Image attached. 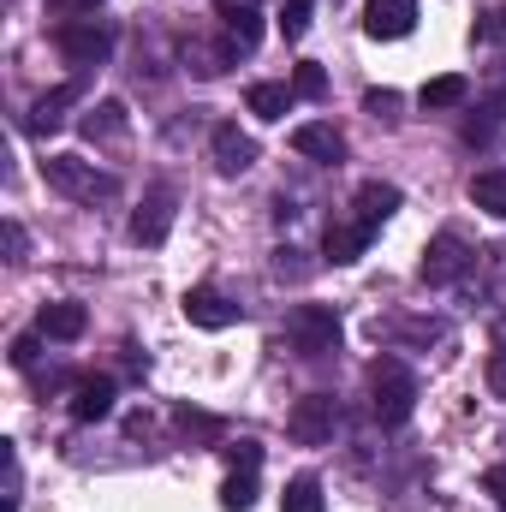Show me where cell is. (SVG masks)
I'll return each mask as SVG.
<instances>
[{
  "label": "cell",
  "mask_w": 506,
  "mask_h": 512,
  "mask_svg": "<svg viewBox=\"0 0 506 512\" xmlns=\"http://www.w3.org/2000/svg\"><path fill=\"white\" fill-rule=\"evenodd\" d=\"M42 179H48L60 197H78V203L120 197V179H114V173H96V161H84V155H48V161H42Z\"/></svg>",
  "instance_id": "cell-1"
},
{
  "label": "cell",
  "mask_w": 506,
  "mask_h": 512,
  "mask_svg": "<svg viewBox=\"0 0 506 512\" xmlns=\"http://www.w3.org/2000/svg\"><path fill=\"white\" fill-rule=\"evenodd\" d=\"M370 393H376V417L387 429H399V423L417 411V376H411L399 358H376V364H370Z\"/></svg>",
  "instance_id": "cell-2"
},
{
  "label": "cell",
  "mask_w": 506,
  "mask_h": 512,
  "mask_svg": "<svg viewBox=\"0 0 506 512\" xmlns=\"http://www.w3.org/2000/svg\"><path fill=\"white\" fill-rule=\"evenodd\" d=\"M286 346H292L298 358L334 352V346H340V316H334L328 304H292V310H286Z\"/></svg>",
  "instance_id": "cell-3"
},
{
  "label": "cell",
  "mask_w": 506,
  "mask_h": 512,
  "mask_svg": "<svg viewBox=\"0 0 506 512\" xmlns=\"http://www.w3.org/2000/svg\"><path fill=\"white\" fill-rule=\"evenodd\" d=\"M334 423H340V405H334L328 393H304V399L286 411V435H292L298 447H322V441H334Z\"/></svg>",
  "instance_id": "cell-4"
},
{
  "label": "cell",
  "mask_w": 506,
  "mask_h": 512,
  "mask_svg": "<svg viewBox=\"0 0 506 512\" xmlns=\"http://www.w3.org/2000/svg\"><path fill=\"white\" fill-rule=\"evenodd\" d=\"M54 48H60L72 66H102V60L114 54V36H108L96 18H66V24L54 30Z\"/></svg>",
  "instance_id": "cell-5"
},
{
  "label": "cell",
  "mask_w": 506,
  "mask_h": 512,
  "mask_svg": "<svg viewBox=\"0 0 506 512\" xmlns=\"http://www.w3.org/2000/svg\"><path fill=\"white\" fill-rule=\"evenodd\" d=\"M465 262H471V256H465V239H459V233H435V239H429V251H423V268H417V274H423L429 286H453V280L465 274Z\"/></svg>",
  "instance_id": "cell-6"
},
{
  "label": "cell",
  "mask_w": 506,
  "mask_h": 512,
  "mask_svg": "<svg viewBox=\"0 0 506 512\" xmlns=\"http://www.w3.org/2000/svg\"><path fill=\"white\" fill-rule=\"evenodd\" d=\"M364 30L376 42H399L417 30V0H364Z\"/></svg>",
  "instance_id": "cell-7"
},
{
  "label": "cell",
  "mask_w": 506,
  "mask_h": 512,
  "mask_svg": "<svg viewBox=\"0 0 506 512\" xmlns=\"http://www.w3.org/2000/svg\"><path fill=\"white\" fill-rule=\"evenodd\" d=\"M185 322H191V328L221 334V328H233V322H239V304H227L215 286H191V292H185Z\"/></svg>",
  "instance_id": "cell-8"
},
{
  "label": "cell",
  "mask_w": 506,
  "mask_h": 512,
  "mask_svg": "<svg viewBox=\"0 0 506 512\" xmlns=\"http://www.w3.org/2000/svg\"><path fill=\"white\" fill-rule=\"evenodd\" d=\"M215 18H221L227 42H233L239 54H251L256 42H262V12H256V0H215Z\"/></svg>",
  "instance_id": "cell-9"
},
{
  "label": "cell",
  "mask_w": 506,
  "mask_h": 512,
  "mask_svg": "<svg viewBox=\"0 0 506 512\" xmlns=\"http://www.w3.org/2000/svg\"><path fill=\"white\" fill-rule=\"evenodd\" d=\"M167 233H173V191H149L137 203V215H131V239L137 245H161Z\"/></svg>",
  "instance_id": "cell-10"
},
{
  "label": "cell",
  "mask_w": 506,
  "mask_h": 512,
  "mask_svg": "<svg viewBox=\"0 0 506 512\" xmlns=\"http://www.w3.org/2000/svg\"><path fill=\"white\" fill-rule=\"evenodd\" d=\"M84 328H90V310H84L78 298L42 304V316H36V334H42V340H78Z\"/></svg>",
  "instance_id": "cell-11"
},
{
  "label": "cell",
  "mask_w": 506,
  "mask_h": 512,
  "mask_svg": "<svg viewBox=\"0 0 506 512\" xmlns=\"http://www.w3.org/2000/svg\"><path fill=\"white\" fill-rule=\"evenodd\" d=\"M209 149H215V167H221V173H245V167L256 161V137L239 131V126H215Z\"/></svg>",
  "instance_id": "cell-12"
},
{
  "label": "cell",
  "mask_w": 506,
  "mask_h": 512,
  "mask_svg": "<svg viewBox=\"0 0 506 512\" xmlns=\"http://www.w3.org/2000/svg\"><path fill=\"white\" fill-rule=\"evenodd\" d=\"M78 96H84V84H78V78H72V84H60V90H48V96H42V102L30 108V120H24V126L36 131V137L60 131V126H66V108H72Z\"/></svg>",
  "instance_id": "cell-13"
},
{
  "label": "cell",
  "mask_w": 506,
  "mask_h": 512,
  "mask_svg": "<svg viewBox=\"0 0 506 512\" xmlns=\"http://www.w3.org/2000/svg\"><path fill=\"white\" fill-rule=\"evenodd\" d=\"M292 149L310 155V161H340L346 155V137L328 126V120H310V126H292Z\"/></svg>",
  "instance_id": "cell-14"
},
{
  "label": "cell",
  "mask_w": 506,
  "mask_h": 512,
  "mask_svg": "<svg viewBox=\"0 0 506 512\" xmlns=\"http://www.w3.org/2000/svg\"><path fill=\"white\" fill-rule=\"evenodd\" d=\"M364 245H370V227L364 221H328V233H322V251H328V262H358L364 256Z\"/></svg>",
  "instance_id": "cell-15"
},
{
  "label": "cell",
  "mask_w": 506,
  "mask_h": 512,
  "mask_svg": "<svg viewBox=\"0 0 506 512\" xmlns=\"http://www.w3.org/2000/svg\"><path fill=\"white\" fill-rule=\"evenodd\" d=\"M108 411H114V382L108 376H90V382L72 387V417L78 423H102Z\"/></svg>",
  "instance_id": "cell-16"
},
{
  "label": "cell",
  "mask_w": 506,
  "mask_h": 512,
  "mask_svg": "<svg viewBox=\"0 0 506 512\" xmlns=\"http://www.w3.org/2000/svg\"><path fill=\"white\" fill-rule=\"evenodd\" d=\"M393 209H399V185H381V179H370V185H358V215H352V221H364V227L376 233Z\"/></svg>",
  "instance_id": "cell-17"
},
{
  "label": "cell",
  "mask_w": 506,
  "mask_h": 512,
  "mask_svg": "<svg viewBox=\"0 0 506 512\" xmlns=\"http://www.w3.org/2000/svg\"><path fill=\"white\" fill-rule=\"evenodd\" d=\"M471 203H477L483 215L506 221V167H489V173H477V179H471Z\"/></svg>",
  "instance_id": "cell-18"
},
{
  "label": "cell",
  "mask_w": 506,
  "mask_h": 512,
  "mask_svg": "<svg viewBox=\"0 0 506 512\" xmlns=\"http://www.w3.org/2000/svg\"><path fill=\"white\" fill-rule=\"evenodd\" d=\"M465 96H471V78H465V72H441V78H429V84H423V96H417V102H423V108H459Z\"/></svg>",
  "instance_id": "cell-19"
},
{
  "label": "cell",
  "mask_w": 506,
  "mask_h": 512,
  "mask_svg": "<svg viewBox=\"0 0 506 512\" xmlns=\"http://www.w3.org/2000/svg\"><path fill=\"white\" fill-rule=\"evenodd\" d=\"M245 108H251L256 120H286V108H292V84H251Z\"/></svg>",
  "instance_id": "cell-20"
},
{
  "label": "cell",
  "mask_w": 506,
  "mask_h": 512,
  "mask_svg": "<svg viewBox=\"0 0 506 512\" xmlns=\"http://www.w3.org/2000/svg\"><path fill=\"white\" fill-rule=\"evenodd\" d=\"M84 137H90V143H114V137H126V108H120V102L90 108V114H84Z\"/></svg>",
  "instance_id": "cell-21"
},
{
  "label": "cell",
  "mask_w": 506,
  "mask_h": 512,
  "mask_svg": "<svg viewBox=\"0 0 506 512\" xmlns=\"http://www.w3.org/2000/svg\"><path fill=\"white\" fill-rule=\"evenodd\" d=\"M501 120H506V84L489 96V102H483V108H477V114H471V120H465V143H489Z\"/></svg>",
  "instance_id": "cell-22"
},
{
  "label": "cell",
  "mask_w": 506,
  "mask_h": 512,
  "mask_svg": "<svg viewBox=\"0 0 506 512\" xmlns=\"http://www.w3.org/2000/svg\"><path fill=\"white\" fill-rule=\"evenodd\" d=\"M280 512H328L322 507V483L316 477H292L286 495H280Z\"/></svg>",
  "instance_id": "cell-23"
},
{
  "label": "cell",
  "mask_w": 506,
  "mask_h": 512,
  "mask_svg": "<svg viewBox=\"0 0 506 512\" xmlns=\"http://www.w3.org/2000/svg\"><path fill=\"white\" fill-rule=\"evenodd\" d=\"M221 507L227 512H251L256 507V471H233V477L221 483Z\"/></svg>",
  "instance_id": "cell-24"
},
{
  "label": "cell",
  "mask_w": 506,
  "mask_h": 512,
  "mask_svg": "<svg viewBox=\"0 0 506 512\" xmlns=\"http://www.w3.org/2000/svg\"><path fill=\"white\" fill-rule=\"evenodd\" d=\"M292 96H310V102H322V96H328V72H322L316 60H304V66L292 72Z\"/></svg>",
  "instance_id": "cell-25"
},
{
  "label": "cell",
  "mask_w": 506,
  "mask_h": 512,
  "mask_svg": "<svg viewBox=\"0 0 506 512\" xmlns=\"http://www.w3.org/2000/svg\"><path fill=\"white\" fill-rule=\"evenodd\" d=\"M310 12H316V0H286V6H280V30H286V42H298V36L310 30Z\"/></svg>",
  "instance_id": "cell-26"
},
{
  "label": "cell",
  "mask_w": 506,
  "mask_h": 512,
  "mask_svg": "<svg viewBox=\"0 0 506 512\" xmlns=\"http://www.w3.org/2000/svg\"><path fill=\"white\" fill-rule=\"evenodd\" d=\"M173 423H179L185 435H203V441H215V435H221V417H203V411H191V405H185Z\"/></svg>",
  "instance_id": "cell-27"
},
{
  "label": "cell",
  "mask_w": 506,
  "mask_h": 512,
  "mask_svg": "<svg viewBox=\"0 0 506 512\" xmlns=\"http://www.w3.org/2000/svg\"><path fill=\"white\" fill-rule=\"evenodd\" d=\"M364 114H376V120H393V114H399V96H393V90H370V96H364Z\"/></svg>",
  "instance_id": "cell-28"
},
{
  "label": "cell",
  "mask_w": 506,
  "mask_h": 512,
  "mask_svg": "<svg viewBox=\"0 0 506 512\" xmlns=\"http://www.w3.org/2000/svg\"><path fill=\"white\" fill-rule=\"evenodd\" d=\"M36 346H42V334H18V340H12V364L30 370V364H36Z\"/></svg>",
  "instance_id": "cell-29"
},
{
  "label": "cell",
  "mask_w": 506,
  "mask_h": 512,
  "mask_svg": "<svg viewBox=\"0 0 506 512\" xmlns=\"http://www.w3.org/2000/svg\"><path fill=\"white\" fill-rule=\"evenodd\" d=\"M227 459H233V471H256V441H239V447H227Z\"/></svg>",
  "instance_id": "cell-30"
},
{
  "label": "cell",
  "mask_w": 506,
  "mask_h": 512,
  "mask_svg": "<svg viewBox=\"0 0 506 512\" xmlns=\"http://www.w3.org/2000/svg\"><path fill=\"white\" fill-rule=\"evenodd\" d=\"M477 36H483V42H506V6H501V12H489V18L477 24Z\"/></svg>",
  "instance_id": "cell-31"
},
{
  "label": "cell",
  "mask_w": 506,
  "mask_h": 512,
  "mask_svg": "<svg viewBox=\"0 0 506 512\" xmlns=\"http://www.w3.org/2000/svg\"><path fill=\"white\" fill-rule=\"evenodd\" d=\"M483 495H495L506 507V465H495V471H483Z\"/></svg>",
  "instance_id": "cell-32"
},
{
  "label": "cell",
  "mask_w": 506,
  "mask_h": 512,
  "mask_svg": "<svg viewBox=\"0 0 506 512\" xmlns=\"http://www.w3.org/2000/svg\"><path fill=\"white\" fill-rule=\"evenodd\" d=\"M489 387H495V399H506V352L489 358Z\"/></svg>",
  "instance_id": "cell-33"
},
{
  "label": "cell",
  "mask_w": 506,
  "mask_h": 512,
  "mask_svg": "<svg viewBox=\"0 0 506 512\" xmlns=\"http://www.w3.org/2000/svg\"><path fill=\"white\" fill-rule=\"evenodd\" d=\"M6 251L24 256V227H18V221H6Z\"/></svg>",
  "instance_id": "cell-34"
},
{
  "label": "cell",
  "mask_w": 506,
  "mask_h": 512,
  "mask_svg": "<svg viewBox=\"0 0 506 512\" xmlns=\"http://www.w3.org/2000/svg\"><path fill=\"white\" fill-rule=\"evenodd\" d=\"M90 6H96V0H54V12H66V18H72V12H90Z\"/></svg>",
  "instance_id": "cell-35"
}]
</instances>
